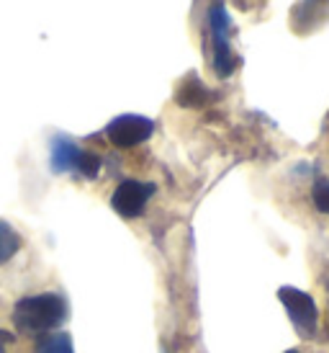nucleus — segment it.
I'll use <instances>...</instances> for the list:
<instances>
[{
	"label": "nucleus",
	"mask_w": 329,
	"mask_h": 353,
	"mask_svg": "<svg viewBox=\"0 0 329 353\" xmlns=\"http://www.w3.org/2000/svg\"><path fill=\"white\" fill-rule=\"evenodd\" d=\"M67 320V302L57 292L23 296L13 307V325L21 333H49Z\"/></svg>",
	"instance_id": "obj_1"
},
{
	"label": "nucleus",
	"mask_w": 329,
	"mask_h": 353,
	"mask_svg": "<svg viewBox=\"0 0 329 353\" xmlns=\"http://www.w3.org/2000/svg\"><path fill=\"white\" fill-rule=\"evenodd\" d=\"M311 199H314V206L319 209L321 214H329V178H317L314 181Z\"/></svg>",
	"instance_id": "obj_11"
},
{
	"label": "nucleus",
	"mask_w": 329,
	"mask_h": 353,
	"mask_svg": "<svg viewBox=\"0 0 329 353\" xmlns=\"http://www.w3.org/2000/svg\"><path fill=\"white\" fill-rule=\"evenodd\" d=\"M0 353H6V351H3V348H0Z\"/></svg>",
	"instance_id": "obj_14"
},
{
	"label": "nucleus",
	"mask_w": 329,
	"mask_h": 353,
	"mask_svg": "<svg viewBox=\"0 0 329 353\" xmlns=\"http://www.w3.org/2000/svg\"><path fill=\"white\" fill-rule=\"evenodd\" d=\"M209 23L213 37V70L219 78H229L237 68V59L229 47V16L224 10V3H213L209 8Z\"/></svg>",
	"instance_id": "obj_3"
},
{
	"label": "nucleus",
	"mask_w": 329,
	"mask_h": 353,
	"mask_svg": "<svg viewBox=\"0 0 329 353\" xmlns=\"http://www.w3.org/2000/svg\"><path fill=\"white\" fill-rule=\"evenodd\" d=\"M286 353H301V351H296V348H290V351H286Z\"/></svg>",
	"instance_id": "obj_13"
},
{
	"label": "nucleus",
	"mask_w": 329,
	"mask_h": 353,
	"mask_svg": "<svg viewBox=\"0 0 329 353\" xmlns=\"http://www.w3.org/2000/svg\"><path fill=\"white\" fill-rule=\"evenodd\" d=\"M209 99H211V93H209V88H206L195 75H188V78L180 83L178 93H175V101L185 108H201V106H206Z\"/></svg>",
	"instance_id": "obj_7"
},
{
	"label": "nucleus",
	"mask_w": 329,
	"mask_h": 353,
	"mask_svg": "<svg viewBox=\"0 0 329 353\" xmlns=\"http://www.w3.org/2000/svg\"><path fill=\"white\" fill-rule=\"evenodd\" d=\"M80 152L83 150L72 142L70 137H54L52 139V170L54 173H70V170H75L78 168V160H80Z\"/></svg>",
	"instance_id": "obj_6"
},
{
	"label": "nucleus",
	"mask_w": 329,
	"mask_h": 353,
	"mask_svg": "<svg viewBox=\"0 0 329 353\" xmlns=\"http://www.w3.org/2000/svg\"><path fill=\"white\" fill-rule=\"evenodd\" d=\"M278 299L283 302L290 323L299 330L301 338H311V335L317 333L319 310H317L314 296L301 292V289H293V286H283V289H278Z\"/></svg>",
	"instance_id": "obj_2"
},
{
	"label": "nucleus",
	"mask_w": 329,
	"mask_h": 353,
	"mask_svg": "<svg viewBox=\"0 0 329 353\" xmlns=\"http://www.w3.org/2000/svg\"><path fill=\"white\" fill-rule=\"evenodd\" d=\"M13 341V335H8L6 330H0V348H3V343H10Z\"/></svg>",
	"instance_id": "obj_12"
},
{
	"label": "nucleus",
	"mask_w": 329,
	"mask_h": 353,
	"mask_svg": "<svg viewBox=\"0 0 329 353\" xmlns=\"http://www.w3.org/2000/svg\"><path fill=\"white\" fill-rule=\"evenodd\" d=\"M155 132V121L147 117H139V114H124V117H116L111 124L106 127V137L114 148L129 150L142 145L152 137Z\"/></svg>",
	"instance_id": "obj_4"
},
{
	"label": "nucleus",
	"mask_w": 329,
	"mask_h": 353,
	"mask_svg": "<svg viewBox=\"0 0 329 353\" xmlns=\"http://www.w3.org/2000/svg\"><path fill=\"white\" fill-rule=\"evenodd\" d=\"M100 157L96 155V152H87V150H83L80 152V160H78V170L80 176L83 178H87V181H93V178H98V173H100Z\"/></svg>",
	"instance_id": "obj_10"
},
{
	"label": "nucleus",
	"mask_w": 329,
	"mask_h": 353,
	"mask_svg": "<svg viewBox=\"0 0 329 353\" xmlns=\"http://www.w3.org/2000/svg\"><path fill=\"white\" fill-rule=\"evenodd\" d=\"M157 191L155 183L149 181H134V178H126L116 186L114 196H111V206L118 216L124 219H136V216L145 212L147 201L152 199V194Z\"/></svg>",
	"instance_id": "obj_5"
},
{
	"label": "nucleus",
	"mask_w": 329,
	"mask_h": 353,
	"mask_svg": "<svg viewBox=\"0 0 329 353\" xmlns=\"http://www.w3.org/2000/svg\"><path fill=\"white\" fill-rule=\"evenodd\" d=\"M19 248H21L19 232L8 222L0 219V263H8L10 258L19 253Z\"/></svg>",
	"instance_id": "obj_8"
},
{
	"label": "nucleus",
	"mask_w": 329,
	"mask_h": 353,
	"mask_svg": "<svg viewBox=\"0 0 329 353\" xmlns=\"http://www.w3.org/2000/svg\"><path fill=\"white\" fill-rule=\"evenodd\" d=\"M36 353H75L72 351V338L67 333L44 335L36 343Z\"/></svg>",
	"instance_id": "obj_9"
}]
</instances>
